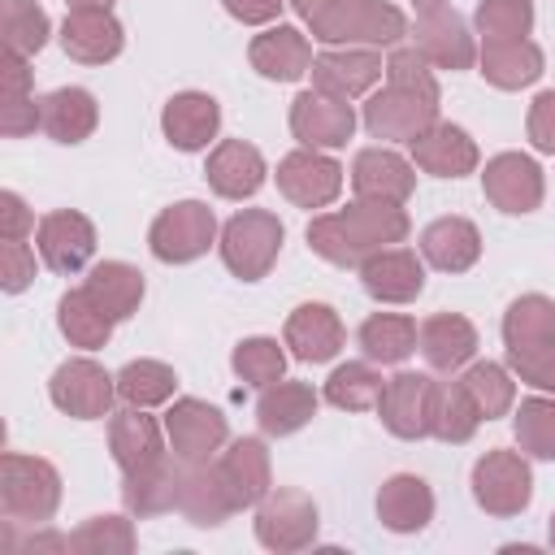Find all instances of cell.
<instances>
[{
	"instance_id": "6da1fadb",
	"label": "cell",
	"mask_w": 555,
	"mask_h": 555,
	"mask_svg": "<svg viewBox=\"0 0 555 555\" xmlns=\"http://www.w3.org/2000/svg\"><path fill=\"white\" fill-rule=\"evenodd\" d=\"M403 234H408V212L403 204H386V199H356L338 212H321L308 221V247L338 269H360L373 251L403 243Z\"/></svg>"
},
{
	"instance_id": "7a4b0ae2",
	"label": "cell",
	"mask_w": 555,
	"mask_h": 555,
	"mask_svg": "<svg viewBox=\"0 0 555 555\" xmlns=\"http://www.w3.org/2000/svg\"><path fill=\"white\" fill-rule=\"evenodd\" d=\"M308 26H312V39L347 43V48L351 43L377 48L408 35V17L386 0H325Z\"/></svg>"
},
{
	"instance_id": "3957f363",
	"label": "cell",
	"mask_w": 555,
	"mask_h": 555,
	"mask_svg": "<svg viewBox=\"0 0 555 555\" xmlns=\"http://www.w3.org/2000/svg\"><path fill=\"white\" fill-rule=\"evenodd\" d=\"M61 503V473L48 460L4 451V477H0V507L9 525H43L52 520Z\"/></svg>"
},
{
	"instance_id": "277c9868",
	"label": "cell",
	"mask_w": 555,
	"mask_h": 555,
	"mask_svg": "<svg viewBox=\"0 0 555 555\" xmlns=\"http://www.w3.org/2000/svg\"><path fill=\"white\" fill-rule=\"evenodd\" d=\"M282 238H286V230H282V221H278L273 212H264V208H243V212H234V217L225 221L217 247H221V260H225V269H230L234 278L260 282V278L273 269V260H278V251H282Z\"/></svg>"
},
{
	"instance_id": "5b68a950",
	"label": "cell",
	"mask_w": 555,
	"mask_h": 555,
	"mask_svg": "<svg viewBox=\"0 0 555 555\" xmlns=\"http://www.w3.org/2000/svg\"><path fill=\"white\" fill-rule=\"evenodd\" d=\"M212 234H217L212 208L199 204V199H178V204H169V208L152 221L147 247H152V256L165 260V264H186V260H199V256L208 251Z\"/></svg>"
},
{
	"instance_id": "8992f818",
	"label": "cell",
	"mask_w": 555,
	"mask_h": 555,
	"mask_svg": "<svg viewBox=\"0 0 555 555\" xmlns=\"http://www.w3.org/2000/svg\"><path fill=\"white\" fill-rule=\"evenodd\" d=\"M473 499L490 516H520L533 499V473L520 451H486L473 464Z\"/></svg>"
},
{
	"instance_id": "52a82bcc",
	"label": "cell",
	"mask_w": 555,
	"mask_h": 555,
	"mask_svg": "<svg viewBox=\"0 0 555 555\" xmlns=\"http://www.w3.org/2000/svg\"><path fill=\"white\" fill-rule=\"evenodd\" d=\"M256 538L260 546L286 555V551H304L317 538V503L304 490H273L260 499L256 507Z\"/></svg>"
},
{
	"instance_id": "ba28073f",
	"label": "cell",
	"mask_w": 555,
	"mask_h": 555,
	"mask_svg": "<svg viewBox=\"0 0 555 555\" xmlns=\"http://www.w3.org/2000/svg\"><path fill=\"white\" fill-rule=\"evenodd\" d=\"M48 395H52V403L65 412V416H74V421H100V416H108V408H113V395H117V377H108L95 360H65L56 373H52V382H48Z\"/></svg>"
},
{
	"instance_id": "9c48e42d",
	"label": "cell",
	"mask_w": 555,
	"mask_h": 555,
	"mask_svg": "<svg viewBox=\"0 0 555 555\" xmlns=\"http://www.w3.org/2000/svg\"><path fill=\"white\" fill-rule=\"evenodd\" d=\"M434 408H438V382L429 373H395L382 390V425L395 438H425L434 434Z\"/></svg>"
},
{
	"instance_id": "30bf717a",
	"label": "cell",
	"mask_w": 555,
	"mask_h": 555,
	"mask_svg": "<svg viewBox=\"0 0 555 555\" xmlns=\"http://www.w3.org/2000/svg\"><path fill=\"white\" fill-rule=\"evenodd\" d=\"M165 434H169V447L182 464H208L212 451H221V442L230 438V425L212 403L178 399L165 412Z\"/></svg>"
},
{
	"instance_id": "8fae6325",
	"label": "cell",
	"mask_w": 555,
	"mask_h": 555,
	"mask_svg": "<svg viewBox=\"0 0 555 555\" xmlns=\"http://www.w3.org/2000/svg\"><path fill=\"white\" fill-rule=\"evenodd\" d=\"M434 121H438V100H429L421 91H408V87H395V82H386V91H377L364 104V126H369L373 139L412 143Z\"/></svg>"
},
{
	"instance_id": "7c38bea8",
	"label": "cell",
	"mask_w": 555,
	"mask_h": 555,
	"mask_svg": "<svg viewBox=\"0 0 555 555\" xmlns=\"http://www.w3.org/2000/svg\"><path fill=\"white\" fill-rule=\"evenodd\" d=\"M278 191L299 208H325L343 191V165L317 147H299L278 165Z\"/></svg>"
},
{
	"instance_id": "4fadbf2b",
	"label": "cell",
	"mask_w": 555,
	"mask_h": 555,
	"mask_svg": "<svg viewBox=\"0 0 555 555\" xmlns=\"http://www.w3.org/2000/svg\"><path fill=\"white\" fill-rule=\"evenodd\" d=\"M481 186L499 212H533L546 191L538 160H529L525 152H499L494 160H486Z\"/></svg>"
},
{
	"instance_id": "5bb4252c",
	"label": "cell",
	"mask_w": 555,
	"mask_h": 555,
	"mask_svg": "<svg viewBox=\"0 0 555 555\" xmlns=\"http://www.w3.org/2000/svg\"><path fill=\"white\" fill-rule=\"evenodd\" d=\"M356 130V113L347 100H334L325 91H299L291 104V134L304 147H343Z\"/></svg>"
},
{
	"instance_id": "9a60e30c",
	"label": "cell",
	"mask_w": 555,
	"mask_h": 555,
	"mask_svg": "<svg viewBox=\"0 0 555 555\" xmlns=\"http://www.w3.org/2000/svg\"><path fill=\"white\" fill-rule=\"evenodd\" d=\"M39 256L52 273H78L87 269V260L95 256V225L91 217L74 212V208H61V212H48L39 221Z\"/></svg>"
},
{
	"instance_id": "2e32d148",
	"label": "cell",
	"mask_w": 555,
	"mask_h": 555,
	"mask_svg": "<svg viewBox=\"0 0 555 555\" xmlns=\"http://www.w3.org/2000/svg\"><path fill=\"white\" fill-rule=\"evenodd\" d=\"M412 39H416V52L438 69H468L477 61V48H473V35H468L464 17L447 4L421 13Z\"/></svg>"
},
{
	"instance_id": "e0dca14e",
	"label": "cell",
	"mask_w": 555,
	"mask_h": 555,
	"mask_svg": "<svg viewBox=\"0 0 555 555\" xmlns=\"http://www.w3.org/2000/svg\"><path fill=\"white\" fill-rule=\"evenodd\" d=\"M382 56L373 48H338V52H321L312 56V87L334 95V100H356L364 95L377 78H382Z\"/></svg>"
},
{
	"instance_id": "ac0fdd59",
	"label": "cell",
	"mask_w": 555,
	"mask_h": 555,
	"mask_svg": "<svg viewBox=\"0 0 555 555\" xmlns=\"http://www.w3.org/2000/svg\"><path fill=\"white\" fill-rule=\"evenodd\" d=\"M360 282L377 304H412L425 291V264L408 247H382L360 264Z\"/></svg>"
},
{
	"instance_id": "d6986e66",
	"label": "cell",
	"mask_w": 555,
	"mask_h": 555,
	"mask_svg": "<svg viewBox=\"0 0 555 555\" xmlns=\"http://www.w3.org/2000/svg\"><path fill=\"white\" fill-rule=\"evenodd\" d=\"M121 43H126L121 22L108 9H69L65 13V26H61L65 56H74L82 65H104L121 52Z\"/></svg>"
},
{
	"instance_id": "ffe728a7",
	"label": "cell",
	"mask_w": 555,
	"mask_h": 555,
	"mask_svg": "<svg viewBox=\"0 0 555 555\" xmlns=\"http://www.w3.org/2000/svg\"><path fill=\"white\" fill-rule=\"evenodd\" d=\"M160 130L178 152H199L221 130V104L208 91H178L160 113Z\"/></svg>"
},
{
	"instance_id": "44dd1931",
	"label": "cell",
	"mask_w": 555,
	"mask_h": 555,
	"mask_svg": "<svg viewBox=\"0 0 555 555\" xmlns=\"http://www.w3.org/2000/svg\"><path fill=\"white\" fill-rule=\"evenodd\" d=\"M408 147H412V160L434 178H464L477 169V143L451 121L425 126Z\"/></svg>"
},
{
	"instance_id": "7402d4cb",
	"label": "cell",
	"mask_w": 555,
	"mask_h": 555,
	"mask_svg": "<svg viewBox=\"0 0 555 555\" xmlns=\"http://www.w3.org/2000/svg\"><path fill=\"white\" fill-rule=\"evenodd\" d=\"M264 173H269L264 169V156L251 143H243V139H221L212 147V156H208V169H204L208 186L221 199H247V195H256L264 186Z\"/></svg>"
},
{
	"instance_id": "603a6c76",
	"label": "cell",
	"mask_w": 555,
	"mask_h": 555,
	"mask_svg": "<svg viewBox=\"0 0 555 555\" xmlns=\"http://www.w3.org/2000/svg\"><path fill=\"white\" fill-rule=\"evenodd\" d=\"M351 186L360 199H386V204H408L416 173L403 156L386 152V147H364L351 160Z\"/></svg>"
},
{
	"instance_id": "cb8c5ba5",
	"label": "cell",
	"mask_w": 555,
	"mask_h": 555,
	"mask_svg": "<svg viewBox=\"0 0 555 555\" xmlns=\"http://www.w3.org/2000/svg\"><path fill=\"white\" fill-rule=\"evenodd\" d=\"M108 447H113V460H117L121 473H139V468L165 460L160 425L143 408H134V403H126L121 412H113V421H108Z\"/></svg>"
},
{
	"instance_id": "d4e9b609",
	"label": "cell",
	"mask_w": 555,
	"mask_h": 555,
	"mask_svg": "<svg viewBox=\"0 0 555 555\" xmlns=\"http://www.w3.org/2000/svg\"><path fill=\"white\" fill-rule=\"evenodd\" d=\"M212 468H217V477H221V486H225L234 512H238V507H251V503H260V499L269 494V451H264L260 438H238V442H230V451H225Z\"/></svg>"
},
{
	"instance_id": "484cf974",
	"label": "cell",
	"mask_w": 555,
	"mask_h": 555,
	"mask_svg": "<svg viewBox=\"0 0 555 555\" xmlns=\"http://www.w3.org/2000/svg\"><path fill=\"white\" fill-rule=\"evenodd\" d=\"M247 56H251V69L273 82H295L312 69V43L295 26H273V30L256 35Z\"/></svg>"
},
{
	"instance_id": "4316f807",
	"label": "cell",
	"mask_w": 555,
	"mask_h": 555,
	"mask_svg": "<svg viewBox=\"0 0 555 555\" xmlns=\"http://www.w3.org/2000/svg\"><path fill=\"white\" fill-rule=\"evenodd\" d=\"M286 347L308 360V364H325L338 356L343 347V321L330 304H299L286 317Z\"/></svg>"
},
{
	"instance_id": "83f0119b",
	"label": "cell",
	"mask_w": 555,
	"mask_h": 555,
	"mask_svg": "<svg viewBox=\"0 0 555 555\" xmlns=\"http://www.w3.org/2000/svg\"><path fill=\"white\" fill-rule=\"evenodd\" d=\"M477 61H481V78L499 91H520L542 78V48L529 39H486Z\"/></svg>"
},
{
	"instance_id": "f1b7e54d",
	"label": "cell",
	"mask_w": 555,
	"mask_h": 555,
	"mask_svg": "<svg viewBox=\"0 0 555 555\" xmlns=\"http://www.w3.org/2000/svg\"><path fill=\"white\" fill-rule=\"evenodd\" d=\"M421 256L442 273H464L481 256V230L468 217H438L421 234Z\"/></svg>"
},
{
	"instance_id": "f546056e",
	"label": "cell",
	"mask_w": 555,
	"mask_h": 555,
	"mask_svg": "<svg viewBox=\"0 0 555 555\" xmlns=\"http://www.w3.org/2000/svg\"><path fill=\"white\" fill-rule=\"evenodd\" d=\"M377 520L390 533H416L434 520V490L416 473H395L377 490Z\"/></svg>"
},
{
	"instance_id": "4dcf8cb0",
	"label": "cell",
	"mask_w": 555,
	"mask_h": 555,
	"mask_svg": "<svg viewBox=\"0 0 555 555\" xmlns=\"http://www.w3.org/2000/svg\"><path fill=\"white\" fill-rule=\"evenodd\" d=\"M182 460L173 455V464H169V455L165 460H156V464H147V468H139V473H121V499H126V507L134 512V516H160V512H169V507H178V494H182Z\"/></svg>"
},
{
	"instance_id": "1f68e13d",
	"label": "cell",
	"mask_w": 555,
	"mask_h": 555,
	"mask_svg": "<svg viewBox=\"0 0 555 555\" xmlns=\"http://www.w3.org/2000/svg\"><path fill=\"white\" fill-rule=\"evenodd\" d=\"M100 121L95 95L87 87H56L39 100V126L56 143H82Z\"/></svg>"
},
{
	"instance_id": "d6a6232c",
	"label": "cell",
	"mask_w": 555,
	"mask_h": 555,
	"mask_svg": "<svg viewBox=\"0 0 555 555\" xmlns=\"http://www.w3.org/2000/svg\"><path fill=\"white\" fill-rule=\"evenodd\" d=\"M416 343H421V356L429 360V369L451 373V369H460V364L473 360V351H477V330H473V321L460 317V312H438V317H429V321L421 325Z\"/></svg>"
},
{
	"instance_id": "836d02e7",
	"label": "cell",
	"mask_w": 555,
	"mask_h": 555,
	"mask_svg": "<svg viewBox=\"0 0 555 555\" xmlns=\"http://www.w3.org/2000/svg\"><path fill=\"white\" fill-rule=\"evenodd\" d=\"M317 416V390L308 382H273L256 403V421L269 438H286Z\"/></svg>"
},
{
	"instance_id": "e575fe53",
	"label": "cell",
	"mask_w": 555,
	"mask_h": 555,
	"mask_svg": "<svg viewBox=\"0 0 555 555\" xmlns=\"http://www.w3.org/2000/svg\"><path fill=\"white\" fill-rule=\"evenodd\" d=\"M178 507H182V516H186L191 525H199V529H217V525L234 512V503H230V494H225L217 468H208V464H186V468H182Z\"/></svg>"
},
{
	"instance_id": "d590c367",
	"label": "cell",
	"mask_w": 555,
	"mask_h": 555,
	"mask_svg": "<svg viewBox=\"0 0 555 555\" xmlns=\"http://www.w3.org/2000/svg\"><path fill=\"white\" fill-rule=\"evenodd\" d=\"M113 321H126L139 299H143V273L126 260H100L91 273H87V286H82Z\"/></svg>"
},
{
	"instance_id": "8d00e7d4",
	"label": "cell",
	"mask_w": 555,
	"mask_h": 555,
	"mask_svg": "<svg viewBox=\"0 0 555 555\" xmlns=\"http://www.w3.org/2000/svg\"><path fill=\"white\" fill-rule=\"evenodd\" d=\"M56 325H61V334H65L74 347L95 351V347H104V343L113 338V325H117V321H113L87 291H65L61 304H56Z\"/></svg>"
},
{
	"instance_id": "74e56055",
	"label": "cell",
	"mask_w": 555,
	"mask_h": 555,
	"mask_svg": "<svg viewBox=\"0 0 555 555\" xmlns=\"http://www.w3.org/2000/svg\"><path fill=\"white\" fill-rule=\"evenodd\" d=\"M416 321L412 317H399V312H373L364 325H360V351L373 360V364H399L416 351Z\"/></svg>"
},
{
	"instance_id": "f35d334b",
	"label": "cell",
	"mask_w": 555,
	"mask_h": 555,
	"mask_svg": "<svg viewBox=\"0 0 555 555\" xmlns=\"http://www.w3.org/2000/svg\"><path fill=\"white\" fill-rule=\"evenodd\" d=\"M382 390H386L382 373L373 364H364V360L338 364L330 373V382H325V399L334 408H343V412H369V408H377L382 403Z\"/></svg>"
},
{
	"instance_id": "ab89813d",
	"label": "cell",
	"mask_w": 555,
	"mask_h": 555,
	"mask_svg": "<svg viewBox=\"0 0 555 555\" xmlns=\"http://www.w3.org/2000/svg\"><path fill=\"white\" fill-rule=\"evenodd\" d=\"M503 338L507 347H529V343H555V299L546 295H520L503 312Z\"/></svg>"
},
{
	"instance_id": "60d3db41",
	"label": "cell",
	"mask_w": 555,
	"mask_h": 555,
	"mask_svg": "<svg viewBox=\"0 0 555 555\" xmlns=\"http://www.w3.org/2000/svg\"><path fill=\"white\" fill-rule=\"evenodd\" d=\"M173 386H178V373L160 360H130L117 373V395L134 408H156V403L173 399Z\"/></svg>"
},
{
	"instance_id": "b9f144b4",
	"label": "cell",
	"mask_w": 555,
	"mask_h": 555,
	"mask_svg": "<svg viewBox=\"0 0 555 555\" xmlns=\"http://www.w3.org/2000/svg\"><path fill=\"white\" fill-rule=\"evenodd\" d=\"M481 425V412L473 403V395L464 390V382H447L438 386V408H434V438L442 442H468Z\"/></svg>"
},
{
	"instance_id": "7bdbcfd3",
	"label": "cell",
	"mask_w": 555,
	"mask_h": 555,
	"mask_svg": "<svg viewBox=\"0 0 555 555\" xmlns=\"http://www.w3.org/2000/svg\"><path fill=\"white\" fill-rule=\"evenodd\" d=\"M460 382H464V390L473 395L481 421H494V416H503V412L516 403V382H512V373H507L503 364L481 360V364H473Z\"/></svg>"
},
{
	"instance_id": "ee69618b",
	"label": "cell",
	"mask_w": 555,
	"mask_h": 555,
	"mask_svg": "<svg viewBox=\"0 0 555 555\" xmlns=\"http://www.w3.org/2000/svg\"><path fill=\"white\" fill-rule=\"evenodd\" d=\"M230 364H234V373H238L247 386H260V390H264V386L282 382V373H286V351L278 347V338L256 334V338H243V343L234 347Z\"/></svg>"
},
{
	"instance_id": "f6af8a7d",
	"label": "cell",
	"mask_w": 555,
	"mask_h": 555,
	"mask_svg": "<svg viewBox=\"0 0 555 555\" xmlns=\"http://www.w3.org/2000/svg\"><path fill=\"white\" fill-rule=\"evenodd\" d=\"M516 442L538 460H555V399H525L516 408Z\"/></svg>"
},
{
	"instance_id": "bcb514c9",
	"label": "cell",
	"mask_w": 555,
	"mask_h": 555,
	"mask_svg": "<svg viewBox=\"0 0 555 555\" xmlns=\"http://www.w3.org/2000/svg\"><path fill=\"white\" fill-rule=\"evenodd\" d=\"M69 542L82 555H126L134 551V529L126 516H91L69 533Z\"/></svg>"
},
{
	"instance_id": "7dc6e473",
	"label": "cell",
	"mask_w": 555,
	"mask_h": 555,
	"mask_svg": "<svg viewBox=\"0 0 555 555\" xmlns=\"http://www.w3.org/2000/svg\"><path fill=\"white\" fill-rule=\"evenodd\" d=\"M48 13L35 0H4V48L9 52H39L48 43Z\"/></svg>"
},
{
	"instance_id": "c3c4849f",
	"label": "cell",
	"mask_w": 555,
	"mask_h": 555,
	"mask_svg": "<svg viewBox=\"0 0 555 555\" xmlns=\"http://www.w3.org/2000/svg\"><path fill=\"white\" fill-rule=\"evenodd\" d=\"M533 26L529 0H481L477 4V30L486 39H525Z\"/></svg>"
},
{
	"instance_id": "681fc988",
	"label": "cell",
	"mask_w": 555,
	"mask_h": 555,
	"mask_svg": "<svg viewBox=\"0 0 555 555\" xmlns=\"http://www.w3.org/2000/svg\"><path fill=\"white\" fill-rule=\"evenodd\" d=\"M507 364L520 382L538 390H555V343H529V347H507Z\"/></svg>"
},
{
	"instance_id": "f907efd6",
	"label": "cell",
	"mask_w": 555,
	"mask_h": 555,
	"mask_svg": "<svg viewBox=\"0 0 555 555\" xmlns=\"http://www.w3.org/2000/svg\"><path fill=\"white\" fill-rule=\"evenodd\" d=\"M386 82L438 100V82H434V74H429V61H425L416 48H399V52H390V61H386Z\"/></svg>"
},
{
	"instance_id": "816d5d0a",
	"label": "cell",
	"mask_w": 555,
	"mask_h": 555,
	"mask_svg": "<svg viewBox=\"0 0 555 555\" xmlns=\"http://www.w3.org/2000/svg\"><path fill=\"white\" fill-rule=\"evenodd\" d=\"M30 278H35V251L22 238H4V247H0V282H4V291L17 295V291L30 286Z\"/></svg>"
},
{
	"instance_id": "f5cc1de1",
	"label": "cell",
	"mask_w": 555,
	"mask_h": 555,
	"mask_svg": "<svg viewBox=\"0 0 555 555\" xmlns=\"http://www.w3.org/2000/svg\"><path fill=\"white\" fill-rule=\"evenodd\" d=\"M529 143L546 156H555V91H542L529 104Z\"/></svg>"
},
{
	"instance_id": "db71d44e",
	"label": "cell",
	"mask_w": 555,
	"mask_h": 555,
	"mask_svg": "<svg viewBox=\"0 0 555 555\" xmlns=\"http://www.w3.org/2000/svg\"><path fill=\"white\" fill-rule=\"evenodd\" d=\"M39 126V104L30 100V95H22V100H0V134L4 139H22V134H30Z\"/></svg>"
},
{
	"instance_id": "11a10c76",
	"label": "cell",
	"mask_w": 555,
	"mask_h": 555,
	"mask_svg": "<svg viewBox=\"0 0 555 555\" xmlns=\"http://www.w3.org/2000/svg\"><path fill=\"white\" fill-rule=\"evenodd\" d=\"M35 230V217L17 191H0V234L4 238H26Z\"/></svg>"
},
{
	"instance_id": "9f6ffc18",
	"label": "cell",
	"mask_w": 555,
	"mask_h": 555,
	"mask_svg": "<svg viewBox=\"0 0 555 555\" xmlns=\"http://www.w3.org/2000/svg\"><path fill=\"white\" fill-rule=\"evenodd\" d=\"M22 95H30V69H26V56L4 48V61H0V100H22Z\"/></svg>"
},
{
	"instance_id": "6f0895ef",
	"label": "cell",
	"mask_w": 555,
	"mask_h": 555,
	"mask_svg": "<svg viewBox=\"0 0 555 555\" xmlns=\"http://www.w3.org/2000/svg\"><path fill=\"white\" fill-rule=\"evenodd\" d=\"M230 17H238L243 26H264L282 13V0H221Z\"/></svg>"
},
{
	"instance_id": "680465c9",
	"label": "cell",
	"mask_w": 555,
	"mask_h": 555,
	"mask_svg": "<svg viewBox=\"0 0 555 555\" xmlns=\"http://www.w3.org/2000/svg\"><path fill=\"white\" fill-rule=\"evenodd\" d=\"M4 551H9V555H30V551H74V542H69V533H52V529H39V533H30L26 542L9 538V542H4Z\"/></svg>"
},
{
	"instance_id": "91938a15",
	"label": "cell",
	"mask_w": 555,
	"mask_h": 555,
	"mask_svg": "<svg viewBox=\"0 0 555 555\" xmlns=\"http://www.w3.org/2000/svg\"><path fill=\"white\" fill-rule=\"evenodd\" d=\"M291 4H295V13H299L304 22H312V17H317V9H321L325 0H291Z\"/></svg>"
},
{
	"instance_id": "94428289",
	"label": "cell",
	"mask_w": 555,
	"mask_h": 555,
	"mask_svg": "<svg viewBox=\"0 0 555 555\" xmlns=\"http://www.w3.org/2000/svg\"><path fill=\"white\" fill-rule=\"evenodd\" d=\"M69 9H108L113 0H65Z\"/></svg>"
},
{
	"instance_id": "6125c7cd",
	"label": "cell",
	"mask_w": 555,
	"mask_h": 555,
	"mask_svg": "<svg viewBox=\"0 0 555 555\" xmlns=\"http://www.w3.org/2000/svg\"><path fill=\"white\" fill-rule=\"evenodd\" d=\"M442 4H447V0H416V9H421V13H429V9H442Z\"/></svg>"
},
{
	"instance_id": "be15d7a7",
	"label": "cell",
	"mask_w": 555,
	"mask_h": 555,
	"mask_svg": "<svg viewBox=\"0 0 555 555\" xmlns=\"http://www.w3.org/2000/svg\"><path fill=\"white\" fill-rule=\"evenodd\" d=\"M551 546H555V516H551Z\"/></svg>"
}]
</instances>
